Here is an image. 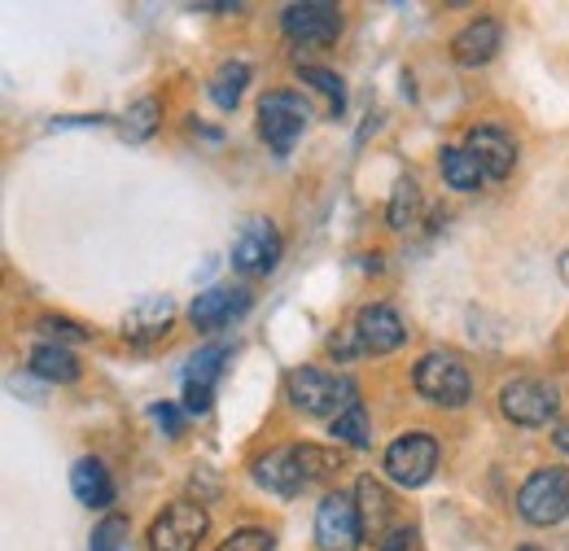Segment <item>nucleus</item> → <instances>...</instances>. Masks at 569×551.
<instances>
[{
    "mask_svg": "<svg viewBox=\"0 0 569 551\" xmlns=\"http://www.w3.org/2000/svg\"><path fill=\"white\" fill-rule=\"evenodd\" d=\"M298 79L302 83H311V88H320L329 101H333V114H342V106H347V92H342V79L333 74V70L325 67H298Z\"/></svg>",
    "mask_w": 569,
    "mask_h": 551,
    "instance_id": "nucleus-25",
    "label": "nucleus"
},
{
    "mask_svg": "<svg viewBox=\"0 0 569 551\" xmlns=\"http://www.w3.org/2000/svg\"><path fill=\"white\" fill-rule=\"evenodd\" d=\"M363 539V517H359L356 494L333 490L316 508V543L325 551H356Z\"/></svg>",
    "mask_w": 569,
    "mask_h": 551,
    "instance_id": "nucleus-8",
    "label": "nucleus"
},
{
    "mask_svg": "<svg viewBox=\"0 0 569 551\" xmlns=\"http://www.w3.org/2000/svg\"><path fill=\"white\" fill-rule=\"evenodd\" d=\"M31 372L36 377H44V381H58V385H71L74 377H79V359H74L67 345H36L31 350Z\"/></svg>",
    "mask_w": 569,
    "mask_h": 551,
    "instance_id": "nucleus-19",
    "label": "nucleus"
},
{
    "mask_svg": "<svg viewBox=\"0 0 569 551\" xmlns=\"http://www.w3.org/2000/svg\"><path fill=\"white\" fill-rule=\"evenodd\" d=\"M219 551H277V539L268 534V530H237V534H228L223 543H219Z\"/></svg>",
    "mask_w": 569,
    "mask_h": 551,
    "instance_id": "nucleus-28",
    "label": "nucleus"
},
{
    "mask_svg": "<svg viewBox=\"0 0 569 551\" xmlns=\"http://www.w3.org/2000/svg\"><path fill=\"white\" fill-rule=\"evenodd\" d=\"M333 464H338V455H329L320 447H284V451H272L268 460L254 464V478L272 494H302L311 482L333 473Z\"/></svg>",
    "mask_w": 569,
    "mask_h": 551,
    "instance_id": "nucleus-1",
    "label": "nucleus"
},
{
    "mask_svg": "<svg viewBox=\"0 0 569 551\" xmlns=\"http://www.w3.org/2000/svg\"><path fill=\"white\" fill-rule=\"evenodd\" d=\"M557 408H561V394L548 381H508L499 390V412L508 415L512 424H521V429L548 424L557 415Z\"/></svg>",
    "mask_w": 569,
    "mask_h": 551,
    "instance_id": "nucleus-10",
    "label": "nucleus"
},
{
    "mask_svg": "<svg viewBox=\"0 0 569 551\" xmlns=\"http://www.w3.org/2000/svg\"><path fill=\"white\" fill-rule=\"evenodd\" d=\"M246 311H250V293H246V289L214 284V289H207V293L193 298L189 320H193L198 333H219V329H228L232 320H241Z\"/></svg>",
    "mask_w": 569,
    "mask_h": 551,
    "instance_id": "nucleus-12",
    "label": "nucleus"
},
{
    "mask_svg": "<svg viewBox=\"0 0 569 551\" xmlns=\"http://www.w3.org/2000/svg\"><path fill=\"white\" fill-rule=\"evenodd\" d=\"M438 460H442L438 438L412 429V433H403V438L390 442V451H386V478L395 485H403V490H421L438 473Z\"/></svg>",
    "mask_w": 569,
    "mask_h": 551,
    "instance_id": "nucleus-5",
    "label": "nucleus"
},
{
    "mask_svg": "<svg viewBox=\"0 0 569 551\" xmlns=\"http://www.w3.org/2000/svg\"><path fill=\"white\" fill-rule=\"evenodd\" d=\"M281 263V232L272 219H246L232 241V268L241 276H268Z\"/></svg>",
    "mask_w": 569,
    "mask_h": 551,
    "instance_id": "nucleus-11",
    "label": "nucleus"
},
{
    "mask_svg": "<svg viewBox=\"0 0 569 551\" xmlns=\"http://www.w3.org/2000/svg\"><path fill=\"white\" fill-rule=\"evenodd\" d=\"M36 329H40V333H49V338H53V345L83 342V329H79V324H71V320H58V315H44Z\"/></svg>",
    "mask_w": 569,
    "mask_h": 551,
    "instance_id": "nucleus-29",
    "label": "nucleus"
},
{
    "mask_svg": "<svg viewBox=\"0 0 569 551\" xmlns=\"http://www.w3.org/2000/svg\"><path fill=\"white\" fill-rule=\"evenodd\" d=\"M417 207H421L417 184H412V180H399V184H395V198H390V228H408Z\"/></svg>",
    "mask_w": 569,
    "mask_h": 551,
    "instance_id": "nucleus-26",
    "label": "nucleus"
},
{
    "mask_svg": "<svg viewBox=\"0 0 569 551\" xmlns=\"http://www.w3.org/2000/svg\"><path fill=\"white\" fill-rule=\"evenodd\" d=\"M356 503H359V517H363V530H377V525L386 521V512H390V503H386V490L372 482V478H363V482H359Z\"/></svg>",
    "mask_w": 569,
    "mask_h": 551,
    "instance_id": "nucleus-23",
    "label": "nucleus"
},
{
    "mask_svg": "<svg viewBox=\"0 0 569 551\" xmlns=\"http://www.w3.org/2000/svg\"><path fill=\"white\" fill-rule=\"evenodd\" d=\"M281 31L298 49H329L342 36V9L329 0H302L281 13Z\"/></svg>",
    "mask_w": 569,
    "mask_h": 551,
    "instance_id": "nucleus-7",
    "label": "nucleus"
},
{
    "mask_svg": "<svg viewBox=\"0 0 569 551\" xmlns=\"http://www.w3.org/2000/svg\"><path fill=\"white\" fill-rule=\"evenodd\" d=\"M153 420H158V424H162V429H167L171 438L180 433V412H176L171 403H153Z\"/></svg>",
    "mask_w": 569,
    "mask_h": 551,
    "instance_id": "nucleus-31",
    "label": "nucleus"
},
{
    "mask_svg": "<svg viewBox=\"0 0 569 551\" xmlns=\"http://www.w3.org/2000/svg\"><path fill=\"white\" fill-rule=\"evenodd\" d=\"M307 123H311V106L298 92H268L259 101V137L268 140V149L277 158H284L298 144Z\"/></svg>",
    "mask_w": 569,
    "mask_h": 551,
    "instance_id": "nucleus-6",
    "label": "nucleus"
},
{
    "mask_svg": "<svg viewBox=\"0 0 569 551\" xmlns=\"http://www.w3.org/2000/svg\"><path fill=\"white\" fill-rule=\"evenodd\" d=\"M465 149L478 158V167H482L487 180H508L512 167H517V144H512L508 132H499V128H473L469 140H465Z\"/></svg>",
    "mask_w": 569,
    "mask_h": 551,
    "instance_id": "nucleus-15",
    "label": "nucleus"
},
{
    "mask_svg": "<svg viewBox=\"0 0 569 551\" xmlns=\"http://www.w3.org/2000/svg\"><path fill=\"white\" fill-rule=\"evenodd\" d=\"M499 40H503L499 22L491 13H482V18H473V22L451 40V58H456V67H469V70L487 67L499 53Z\"/></svg>",
    "mask_w": 569,
    "mask_h": 551,
    "instance_id": "nucleus-16",
    "label": "nucleus"
},
{
    "mask_svg": "<svg viewBox=\"0 0 569 551\" xmlns=\"http://www.w3.org/2000/svg\"><path fill=\"white\" fill-rule=\"evenodd\" d=\"M246 83H250V67H246V62H223V67L211 74V101L219 110H237Z\"/></svg>",
    "mask_w": 569,
    "mask_h": 551,
    "instance_id": "nucleus-21",
    "label": "nucleus"
},
{
    "mask_svg": "<svg viewBox=\"0 0 569 551\" xmlns=\"http://www.w3.org/2000/svg\"><path fill=\"white\" fill-rule=\"evenodd\" d=\"M329 429H333V438H338V442H347V447H356V451H363V447L372 442V433H368V412H363V403H356V408H347V412L338 415V420H329Z\"/></svg>",
    "mask_w": 569,
    "mask_h": 551,
    "instance_id": "nucleus-22",
    "label": "nucleus"
},
{
    "mask_svg": "<svg viewBox=\"0 0 569 551\" xmlns=\"http://www.w3.org/2000/svg\"><path fill=\"white\" fill-rule=\"evenodd\" d=\"M356 338L363 345V354H390V350H399L403 345V320H399V311H390V307H363L356 315Z\"/></svg>",
    "mask_w": 569,
    "mask_h": 551,
    "instance_id": "nucleus-14",
    "label": "nucleus"
},
{
    "mask_svg": "<svg viewBox=\"0 0 569 551\" xmlns=\"http://www.w3.org/2000/svg\"><path fill=\"white\" fill-rule=\"evenodd\" d=\"M438 167H442V180L456 189V193H473L487 176H482V167H478V158L469 153V149H442L438 153Z\"/></svg>",
    "mask_w": 569,
    "mask_h": 551,
    "instance_id": "nucleus-20",
    "label": "nucleus"
},
{
    "mask_svg": "<svg viewBox=\"0 0 569 551\" xmlns=\"http://www.w3.org/2000/svg\"><path fill=\"white\" fill-rule=\"evenodd\" d=\"M289 403L307 415L338 420L347 408H356V385H351V377H338L325 368H293L289 372Z\"/></svg>",
    "mask_w": 569,
    "mask_h": 551,
    "instance_id": "nucleus-2",
    "label": "nucleus"
},
{
    "mask_svg": "<svg viewBox=\"0 0 569 551\" xmlns=\"http://www.w3.org/2000/svg\"><path fill=\"white\" fill-rule=\"evenodd\" d=\"M228 363V345H207L189 359V372H184V412L189 415H207L214 399V381Z\"/></svg>",
    "mask_w": 569,
    "mask_h": 551,
    "instance_id": "nucleus-13",
    "label": "nucleus"
},
{
    "mask_svg": "<svg viewBox=\"0 0 569 551\" xmlns=\"http://www.w3.org/2000/svg\"><path fill=\"white\" fill-rule=\"evenodd\" d=\"M552 442H557V451H561V455H569V424H561V429L552 433Z\"/></svg>",
    "mask_w": 569,
    "mask_h": 551,
    "instance_id": "nucleus-32",
    "label": "nucleus"
},
{
    "mask_svg": "<svg viewBox=\"0 0 569 551\" xmlns=\"http://www.w3.org/2000/svg\"><path fill=\"white\" fill-rule=\"evenodd\" d=\"M158 119H162L158 101H153V97H144V101H137V106L123 114V137H128V140H149V137H153V128H158Z\"/></svg>",
    "mask_w": 569,
    "mask_h": 551,
    "instance_id": "nucleus-24",
    "label": "nucleus"
},
{
    "mask_svg": "<svg viewBox=\"0 0 569 551\" xmlns=\"http://www.w3.org/2000/svg\"><path fill=\"white\" fill-rule=\"evenodd\" d=\"M521 551H535V548H521Z\"/></svg>",
    "mask_w": 569,
    "mask_h": 551,
    "instance_id": "nucleus-33",
    "label": "nucleus"
},
{
    "mask_svg": "<svg viewBox=\"0 0 569 551\" xmlns=\"http://www.w3.org/2000/svg\"><path fill=\"white\" fill-rule=\"evenodd\" d=\"M517 512H521V521H530L539 530L561 525L569 517V469L530 473V482L521 485V494H517Z\"/></svg>",
    "mask_w": 569,
    "mask_h": 551,
    "instance_id": "nucleus-4",
    "label": "nucleus"
},
{
    "mask_svg": "<svg viewBox=\"0 0 569 551\" xmlns=\"http://www.w3.org/2000/svg\"><path fill=\"white\" fill-rule=\"evenodd\" d=\"M377 551H417V530H395V534H386Z\"/></svg>",
    "mask_w": 569,
    "mask_h": 551,
    "instance_id": "nucleus-30",
    "label": "nucleus"
},
{
    "mask_svg": "<svg viewBox=\"0 0 569 551\" xmlns=\"http://www.w3.org/2000/svg\"><path fill=\"white\" fill-rule=\"evenodd\" d=\"M71 490H74V499L83 503V508H110L114 503V482H110V473H106V464L101 460H79L71 469Z\"/></svg>",
    "mask_w": 569,
    "mask_h": 551,
    "instance_id": "nucleus-18",
    "label": "nucleus"
},
{
    "mask_svg": "<svg viewBox=\"0 0 569 551\" xmlns=\"http://www.w3.org/2000/svg\"><path fill=\"white\" fill-rule=\"evenodd\" d=\"M412 385H417L421 399L438 403V408H465L469 394H473V377H469V368H465L456 354H442V350H433V354H426V359H417Z\"/></svg>",
    "mask_w": 569,
    "mask_h": 551,
    "instance_id": "nucleus-3",
    "label": "nucleus"
},
{
    "mask_svg": "<svg viewBox=\"0 0 569 551\" xmlns=\"http://www.w3.org/2000/svg\"><path fill=\"white\" fill-rule=\"evenodd\" d=\"M123 543H128V521H123V517H106V521L92 530L88 551H123Z\"/></svg>",
    "mask_w": 569,
    "mask_h": 551,
    "instance_id": "nucleus-27",
    "label": "nucleus"
},
{
    "mask_svg": "<svg viewBox=\"0 0 569 551\" xmlns=\"http://www.w3.org/2000/svg\"><path fill=\"white\" fill-rule=\"evenodd\" d=\"M171 320H176L171 298H144V302H137V307L128 311L123 338H132V342H153V338H162V333L171 329Z\"/></svg>",
    "mask_w": 569,
    "mask_h": 551,
    "instance_id": "nucleus-17",
    "label": "nucleus"
},
{
    "mask_svg": "<svg viewBox=\"0 0 569 551\" xmlns=\"http://www.w3.org/2000/svg\"><path fill=\"white\" fill-rule=\"evenodd\" d=\"M207 530H211V517L202 503H171L149 525V551H198Z\"/></svg>",
    "mask_w": 569,
    "mask_h": 551,
    "instance_id": "nucleus-9",
    "label": "nucleus"
}]
</instances>
